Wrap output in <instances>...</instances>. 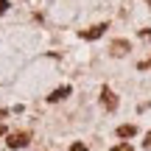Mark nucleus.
<instances>
[{"label":"nucleus","instance_id":"obj_1","mask_svg":"<svg viewBox=\"0 0 151 151\" xmlns=\"http://www.w3.org/2000/svg\"><path fill=\"white\" fill-rule=\"evenodd\" d=\"M6 143H9V148H22L31 143V132H11Z\"/></svg>","mask_w":151,"mask_h":151},{"label":"nucleus","instance_id":"obj_2","mask_svg":"<svg viewBox=\"0 0 151 151\" xmlns=\"http://www.w3.org/2000/svg\"><path fill=\"white\" fill-rule=\"evenodd\" d=\"M101 104H104L106 112H115V109H118V95H115L109 87H101Z\"/></svg>","mask_w":151,"mask_h":151},{"label":"nucleus","instance_id":"obj_3","mask_svg":"<svg viewBox=\"0 0 151 151\" xmlns=\"http://www.w3.org/2000/svg\"><path fill=\"white\" fill-rule=\"evenodd\" d=\"M129 48H132L129 39H115V42L109 45V53H112V56H126V53H129Z\"/></svg>","mask_w":151,"mask_h":151},{"label":"nucleus","instance_id":"obj_4","mask_svg":"<svg viewBox=\"0 0 151 151\" xmlns=\"http://www.w3.org/2000/svg\"><path fill=\"white\" fill-rule=\"evenodd\" d=\"M106 22H98V25H92V28H87V31H81V39H98L104 31H106Z\"/></svg>","mask_w":151,"mask_h":151},{"label":"nucleus","instance_id":"obj_5","mask_svg":"<svg viewBox=\"0 0 151 151\" xmlns=\"http://www.w3.org/2000/svg\"><path fill=\"white\" fill-rule=\"evenodd\" d=\"M67 95H70V87H59V90H53V92L48 95V101L56 104V101H62V98H67Z\"/></svg>","mask_w":151,"mask_h":151},{"label":"nucleus","instance_id":"obj_6","mask_svg":"<svg viewBox=\"0 0 151 151\" xmlns=\"http://www.w3.org/2000/svg\"><path fill=\"white\" fill-rule=\"evenodd\" d=\"M137 134V126H132V123H126V126H118V137H134Z\"/></svg>","mask_w":151,"mask_h":151},{"label":"nucleus","instance_id":"obj_7","mask_svg":"<svg viewBox=\"0 0 151 151\" xmlns=\"http://www.w3.org/2000/svg\"><path fill=\"white\" fill-rule=\"evenodd\" d=\"M112 151H134V148H132V146H129V143H118V146H115Z\"/></svg>","mask_w":151,"mask_h":151},{"label":"nucleus","instance_id":"obj_8","mask_svg":"<svg viewBox=\"0 0 151 151\" xmlns=\"http://www.w3.org/2000/svg\"><path fill=\"white\" fill-rule=\"evenodd\" d=\"M70 151H87V146H84V143H73Z\"/></svg>","mask_w":151,"mask_h":151},{"label":"nucleus","instance_id":"obj_9","mask_svg":"<svg viewBox=\"0 0 151 151\" xmlns=\"http://www.w3.org/2000/svg\"><path fill=\"white\" fill-rule=\"evenodd\" d=\"M151 67V59H146V62H140V65H137V70H148Z\"/></svg>","mask_w":151,"mask_h":151},{"label":"nucleus","instance_id":"obj_10","mask_svg":"<svg viewBox=\"0 0 151 151\" xmlns=\"http://www.w3.org/2000/svg\"><path fill=\"white\" fill-rule=\"evenodd\" d=\"M3 11H9V0H0V14Z\"/></svg>","mask_w":151,"mask_h":151},{"label":"nucleus","instance_id":"obj_11","mask_svg":"<svg viewBox=\"0 0 151 151\" xmlns=\"http://www.w3.org/2000/svg\"><path fill=\"white\" fill-rule=\"evenodd\" d=\"M143 146H146V148H151V132L146 134V140H143Z\"/></svg>","mask_w":151,"mask_h":151},{"label":"nucleus","instance_id":"obj_12","mask_svg":"<svg viewBox=\"0 0 151 151\" xmlns=\"http://www.w3.org/2000/svg\"><path fill=\"white\" fill-rule=\"evenodd\" d=\"M140 37H146V39H151V31H140Z\"/></svg>","mask_w":151,"mask_h":151},{"label":"nucleus","instance_id":"obj_13","mask_svg":"<svg viewBox=\"0 0 151 151\" xmlns=\"http://www.w3.org/2000/svg\"><path fill=\"white\" fill-rule=\"evenodd\" d=\"M0 137H6V126L3 123H0Z\"/></svg>","mask_w":151,"mask_h":151},{"label":"nucleus","instance_id":"obj_14","mask_svg":"<svg viewBox=\"0 0 151 151\" xmlns=\"http://www.w3.org/2000/svg\"><path fill=\"white\" fill-rule=\"evenodd\" d=\"M6 115H9V109H0V118H6Z\"/></svg>","mask_w":151,"mask_h":151},{"label":"nucleus","instance_id":"obj_15","mask_svg":"<svg viewBox=\"0 0 151 151\" xmlns=\"http://www.w3.org/2000/svg\"><path fill=\"white\" fill-rule=\"evenodd\" d=\"M148 3H151V0H148Z\"/></svg>","mask_w":151,"mask_h":151}]
</instances>
